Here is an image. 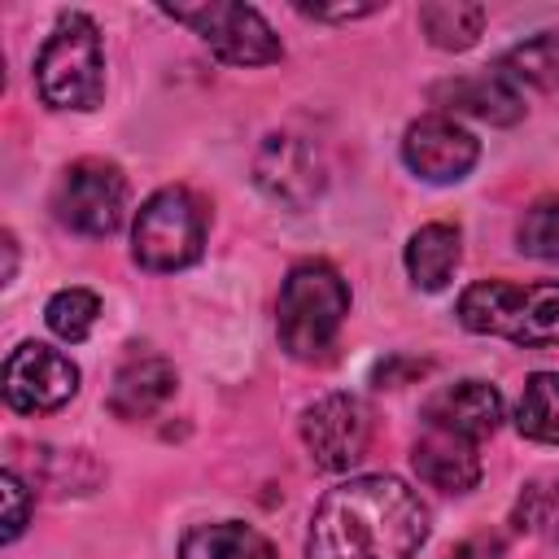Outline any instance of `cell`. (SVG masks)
<instances>
[{
	"mask_svg": "<svg viewBox=\"0 0 559 559\" xmlns=\"http://www.w3.org/2000/svg\"><path fill=\"white\" fill-rule=\"evenodd\" d=\"M428 528V502L406 480L354 476L319 498L306 559H415Z\"/></svg>",
	"mask_w": 559,
	"mask_h": 559,
	"instance_id": "cell-1",
	"label": "cell"
},
{
	"mask_svg": "<svg viewBox=\"0 0 559 559\" xmlns=\"http://www.w3.org/2000/svg\"><path fill=\"white\" fill-rule=\"evenodd\" d=\"M454 314L467 332L480 336H507L515 345H559V280H476L459 293Z\"/></svg>",
	"mask_w": 559,
	"mask_h": 559,
	"instance_id": "cell-2",
	"label": "cell"
},
{
	"mask_svg": "<svg viewBox=\"0 0 559 559\" xmlns=\"http://www.w3.org/2000/svg\"><path fill=\"white\" fill-rule=\"evenodd\" d=\"M345 314H349V288L336 266L310 258L284 275L280 306H275V332L293 358H301V362L323 358L332 349Z\"/></svg>",
	"mask_w": 559,
	"mask_h": 559,
	"instance_id": "cell-3",
	"label": "cell"
},
{
	"mask_svg": "<svg viewBox=\"0 0 559 559\" xmlns=\"http://www.w3.org/2000/svg\"><path fill=\"white\" fill-rule=\"evenodd\" d=\"M35 87L52 109H96L105 96V44L87 13H61L35 57Z\"/></svg>",
	"mask_w": 559,
	"mask_h": 559,
	"instance_id": "cell-4",
	"label": "cell"
},
{
	"mask_svg": "<svg viewBox=\"0 0 559 559\" xmlns=\"http://www.w3.org/2000/svg\"><path fill=\"white\" fill-rule=\"evenodd\" d=\"M205 227H210V214L188 188H162L140 205L131 223V258L157 275L183 271L201 258Z\"/></svg>",
	"mask_w": 559,
	"mask_h": 559,
	"instance_id": "cell-5",
	"label": "cell"
},
{
	"mask_svg": "<svg viewBox=\"0 0 559 559\" xmlns=\"http://www.w3.org/2000/svg\"><path fill=\"white\" fill-rule=\"evenodd\" d=\"M162 13L192 26L201 35V44L227 66H271L284 57V44L271 31V22L249 4L214 0V4H179V9H162Z\"/></svg>",
	"mask_w": 559,
	"mask_h": 559,
	"instance_id": "cell-6",
	"label": "cell"
},
{
	"mask_svg": "<svg viewBox=\"0 0 559 559\" xmlns=\"http://www.w3.org/2000/svg\"><path fill=\"white\" fill-rule=\"evenodd\" d=\"M52 210L79 236H109L127 214V179L114 162L83 157L61 170Z\"/></svg>",
	"mask_w": 559,
	"mask_h": 559,
	"instance_id": "cell-7",
	"label": "cell"
},
{
	"mask_svg": "<svg viewBox=\"0 0 559 559\" xmlns=\"http://www.w3.org/2000/svg\"><path fill=\"white\" fill-rule=\"evenodd\" d=\"M301 441L323 472H349L367 459L371 445V411L354 393H323L301 411Z\"/></svg>",
	"mask_w": 559,
	"mask_h": 559,
	"instance_id": "cell-8",
	"label": "cell"
},
{
	"mask_svg": "<svg viewBox=\"0 0 559 559\" xmlns=\"http://www.w3.org/2000/svg\"><path fill=\"white\" fill-rule=\"evenodd\" d=\"M79 393V367L39 341H22L4 358V402L22 415H48L61 411Z\"/></svg>",
	"mask_w": 559,
	"mask_h": 559,
	"instance_id": "cell-9",
	"label": "cell"
},
{
	"mask_svg": "<svg viewBox=\"0 0 559 559\" xmlns=\"http://www.w3.org/2000/svg\"><path fill=\"white\" fill-rule=\"evenodd\" d=\"M253 179L271 201L288 205V210H306L323 192L328 166H323V153L306 135L275 131L262 140V148L253 157Z\"/></svg>",
	"mask_w": 559,
	"mask_h": 559,
	"instance_id": "cell-10",
	"label": "cell"
},
{
	"mask_svg": "<svg viewBox=\"0 0 559 559\" xmlns=\"http://www.w3.org/2000/svg\"><path fill=\"white\" fill-rule=\"evenodd\" d=\"M480 144L467 127H459L450 114H428L406 127L402 135V162L424 183H459L476 166Z\"/></svg>",
	"mask_w": 559,
	"mask_h": 559,
	"instance_id": "cell-11",
	"label": "cell"
},
{
	"mask_svg": "<svg viewBox=\"0 0 559 559\" xmlns=\"http://www.w3.org/2000/svg\"><path fill=\"white\" fill-rule=\"evenodd\" d=\"M432 100L450 114H467V118H480V122H493V127H511L524 118V87L502 70H480V74H459V79H445L432 87Z\"/></svg>",
	"mask_w": 559,
	"mask_h": 559,
	"instance_id": "cell-12",
	"label": "cell"
},
{
	"mask_svg": "<svg viewBox=\"0 0 559 559\" xmlns=\"http://www.w3.org/2000/svg\"><path fill=\"white\" fill-rule=\"evenodd\" d=\"M502 424V393L485 380H454L424 402V428H445L467 441L493 437Z\"/></svg>",
	"mask_w": 559,
	"mask_h": 559,
	"instance_id": "cell-13",
	"label": "cell"
},
{
	"mask_svg": "<svg viewBox=\"0 0 559 559\" xmlns=\"http://www.w3.org/2000/svg\"><path fill=\"white\" fill-rule=\"evenodd\" d=\"M411 463H415L419 480L432 485V489H441V493H467L480 480L476 441L454 437L445 428H424V437L411 450Z\"/></svg>",
	"mask_w": 559,
	"mask_h": 559,
	"instance_id": "cell-14",
	"label": "cell"
},
{
	"mask_svg": "<svg viewBox=\"0 0 559 559\" xmlns=\"http://www.w3.org/2000/svg\"><path fill=\"white\" fill-rule=\"evenodd\" d=\"M175 384H179V376H175V367L166 358H157V354L131 358L109 384V411L118 419H131V424L148 419L175 397Z\"/></svg>",
	"mask_w": 559,
	"mask_h": 559,
	"instance_id": "cell-15",
	"label": "cell"
},
{
	"mask_svg": "<svg viewBox=\"0 0 559 559\" xmlns=\"http://www.w3.org/2000/svg\"><path fill=\"white\" fill-rule=\"evenodd\" d=\"M463 258V236L450 223H424L406 240V275L424 293H441Z\"/></svg>",
	"mask_w": 559,
	"mask_h": 559,
	"instance_id": "cell-16",
	"label": "cell"
},
{
	"mask_svg": "<svg viewBox=\"0 0 559 559\" xmlns=\"http://www.w3.org/2000/svg\"><path fill=\"white\" fill-rule=\"evenodd\" d=\"M179 559H280V555L258 528L240 520H214L183 533Z\"/></svg>",
	"mask_w": 559,
	"mask_h": 559,
	"instance_id": "cell-17",
	"label": "cell"
},
{
	"mask_svg": "<svg viewBox=\"0 0 559 559\" xmlns=\"http://www.w3.org/2000/svg\"><path fill=\"white\" fill-rule=\"evenodd\" d=\"M419 31L428 35L432 48L445 52H463L480 39L485 31V4H467V0H428L419 4Z\"/></svg>",
	"mask_w": 559,
	"mask_h": 559,
	"instance_id": "cell-18",
	"label": "cell"
},
{
	"mask_svg": "<svg viewBox=\"0 0 559 559\" xmlns=\"http://www.w3.org/2000/svg\"><path fill=\"white\" fill-rule=\"evenodd\" d=\"M515 428L528 441L559 445V376L537 371L524 380V393L515 402Z\"/></svg>",
	"mask_w": 559,
	"mask_h": 559,
	"instance_id": "cell-19",
	"label": "cell"
},
{
	"mask_svg": "<svg viewBox=\"0 0 559 559\" xmlns=\"http://www.w3.org/2000/svg\"><path fill=\"white\" fill-rule=\"evenodd\" d=\"M502 70L524 87H559V31H542L502 57Z\"/></svg>",
	"mask_w": 559,
	"mask_h": 559,
	"instance_id": "cell-20",
	"label": "cell"
},
{
	"mask_svg": "<svg viewBox=\"0 0 559 559\" xmlns=\"http://www.w3.org/2000/svg\"><path fill=\"white\" fill-rule=\"evenodd\" d=\"M44 319H48V328H52L61 341L79 345V341L96 328V319H100V297H96L92 288H61V293L48 297Z\"/></svg>",
	"mask_w": 559,
	"mask_h": 559,
	"instance_id": "cell-21",
	"label": "cell"
},
{
	"mask_svg": "<svg viewBox=\"0 0 559 559\" xmlns=\"http://www.w3.org/2000/svg\"><path fill=\"white\" fill-rule=\"evenodd\" d=\"M515 240H520V253L559 262V197H546V201L528 205L524 218H520Z\"/></svg>",
	"mask_w": 559,
	"mask_h": 559,
	"instance_id": "cell-22",
	"label": "cell"
},
{
	"mask_svg": "<svg viewBox=\"0 0 559 559\" xmlns=\"http://www.w3.org/2000/svg\"><path fill=\"white\" fill-rule=\"evenodd\" d=\"M515 524L528 533H542L550 542H559V480H537L520 493L515 507Z\"/></svg>",
	"mask_w": 559,
	"mask_h": 559,
	"instance_id": "cell-23",
	"label": "cell"
},
{
	"mask_svg": "<svg viewBox=\"0 0 559 559\" xmlns=\"http://www.w3.org/2000/svg\"><path fill=\"white\" fill-rule=\"evenodd\" d=\"M0 498H4V528H0V537L4 542H17L22 537V528H26V520H31V489L22 485V476L13 472V467H4L0 472Z\"/></svg>",
	"mask_w": 559,
	"mask_h": 559,
	"instance_id": "cell-24",
	"label": "cell"
},
{
	"mask_svg": "<svg viewBox=\"0 0 559 559\" xmlns=\"http://www.w3.org/2000/svg\"><path fill=\"white\" fill-rule=\"evenodd\" d=\"M445 559H502V537L498 533H472L445 550Z\"/></svg>",
	"mask_w": 559,
	"mask_h": 559,
	"instance_id": "cell-25",
	"label": "cell"
},
{
	"mask_svg": "<svg viewBox=\"0 0 559 559\" xmlns=\"http://www.w3.org/2000/svg\"><path fill=\"white\" fill-rule=\"evenodd\" d=\"M376 9L380 4H297V13H306L314 22H354V17H367Z\"/></svg>",
	"mask_w": 559,
	"mask_h": 559,
	"instance_id": "cell-26",
	"label": "cell"
},
{
	"mask_svg": "<svg viewBox=\"0 0 559 559\" xmlns=\"http://www.w3.org/2000/svg\"><path fill=\"white\" fill-rule=\"evenodd\" d=\"M13 271H17V245H13V236L4 231V284L13 280Z\"/></svg>",
	"mask_w": 559,
	"mask_h": 559,
	"instance_id": "cell-27",
	"label": "cell"
}]
</instances>
